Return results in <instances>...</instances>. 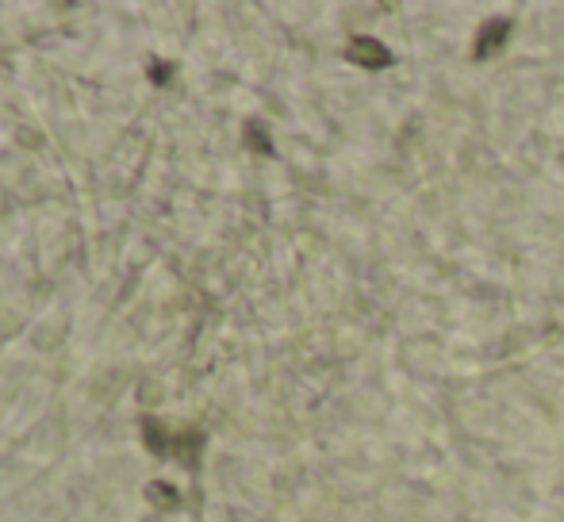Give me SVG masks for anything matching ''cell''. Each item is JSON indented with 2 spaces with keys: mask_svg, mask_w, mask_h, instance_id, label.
Here are the masks:
<instances>
[{
  "mask_svg": "<svg viewBox=\"0 0 564 522\" xmlns=\"http://www.w3.org/2000/svg\"><path fill=\"white\" fill-rule=\"evenodd\" d=\"M353 62H361V66H392V54H388V46L377 43V39H369V35H357V39L350 43V50H345Z\"/></svg>",
  "mask_w": 564,
  "mask_h": 522,
  "instance_id": "6da1fadb",
  "label": "cell"
},
{
  "mask_svg": "<svg viewBox=\"0 0 564 522\" xmlns=\"http://www.w3.org/2000/svg\"><path fill=\"white\" fill-rule=\"evenodd\" d=\"M507 35H510V20H488V23L480 28V35H477V58L495 54V50L503 46Z\"/></svg>",
  "mask_w": 564,
  "mask_h": 522,
  "instance_id": "7a4b0ae2",
  "label": "cell"
}]
</instances>
